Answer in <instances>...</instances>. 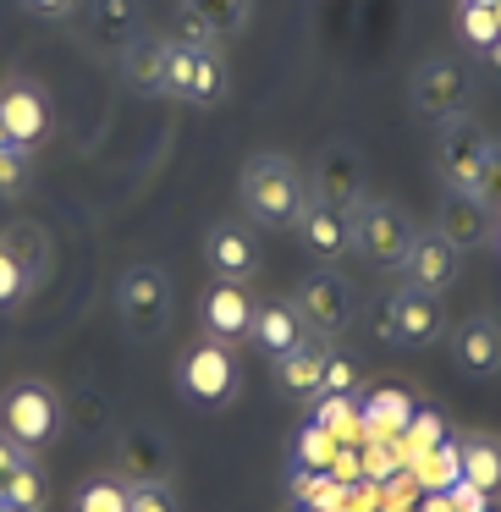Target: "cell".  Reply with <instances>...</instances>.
I'll return each instance as SVG.
<instances>
[{"instance_id":"8d00e7d4","label":"cell","mask_w":501,"mask_h":512,"mask_svg":"<svg viewBox=\"0 0 501 512\" xmlns=\"http://www.w3.org/2000/svg\"><path fill=\"white\" fill-rule=\"evenodd\" d=\"M457 6H496V0H457Z\"/></svg>"},{"instance_id":"8992f818","label":"cell","mask_w":501,"mask_h":512,"mask_svg":"<svg viewBox=\"0 0 501 512\" xmlns=\"http://www.w3.org/2000/svg\"><path fill=\"white\" fill-rule=\"evenodd\" d=\"M226 61L215 45H182L171 39L166 56V94H177L182 105H221L226 100Z\"/></svg>"},{"instance_id":"9a60e30c","label":"cell","mask_w":501,"mask_h":512,"mask_svg":"<svg viewBox=\"0 0 501 512\" xmlns=\"http://www.w3.org/2000/svg\"><path fill=\"white\" fill-rule=\"evenodd\" d=\"M254 0H182V45H221L248 23Z\"/></svg>"},{"instance_id":"277c9868","label":"cell","mask_w":501,"mask_h":512,"mask_svg":"<svg viewBox=\"0 0 501 512\" xmlns=\"http://www.w3.org/2000/svg\"><path fill=\"white\" fill-rule=\"evenodd\" d=\"M116 314H122L127 336L138 342H155L171 325V281L160 265H133L116 281Z\"/></svg>"},{"instance_id":"3957f363","label":"cell","mask_w":501,"mask_h":512,"mask_svg":"<svg viewBox=\"0 0 501 512\" xmlns=\"http://www.w3.org/2000/svg\"><path fill=\"white\" fill-rule=\"evenodd\" d=\"M0 435L17 441L23 452H39L61 435V397L45 380H12L0 397Z\"/></svg>"},{"instance_id":"5bb4252c","label":"cell","mask_w":501,"mask_h":512,"mask_svg":"<svg viewBox=\"0 0 501 512\" xmlns=\"http://www.w3.org/2000/svg\"><path fill=\"white\" fill-rule=\"evenodd\" d=\"M0 127H6V138H12L17 149H28V155L50 138V111H45L34 83H6V89H0Z\"/></svg>"},{"instance_id":"83f0119b","label":"cell","mask_w":501,"mask_h":512,"mask_svg":"<svg viewBox=\"0 0 501 512\" xmlns=\"http://www.w3.org/2000/svg\"><path fill=\"white\" fill-rule=\"evenodd\" d=\"M94 12H100V34L105 45H133L138 39V12H133V0H94Z\"/></svg>"},{"instance_id":"f35d334b","label":"cell","mask_w":501,"mask_h":512,"mask_svg":"<svg viewBox=\"0 0 501 512\" xmlns=\"http://www.w3.org/2000/svg\"><path fill=\"white\" fill-rule=\"evenodd\" d=\"M6 144H12V138H6V127H0V149H6Z\"/></svg>"},{"instance_id":"ac0fdd59","label":"cell","mask_w":501,"mask_h":512,"mask_svg":"<svg viewBox=\"0 0 501 512\" xmlns=\"http://www.w3.org/2000/svg\"><path fill=\"white\" fill-rule=\"evenodd\" d=\"M452 358L463 375H501V320L468 314L452 331Z\"/></svg>"},{"instance_id":"7402d4cb","label":"cell","mask_w":501,"mask_h":512,"mask_svg":"<svg viewBox=\"0 0 501 512\" xmlns=\"http://www.w3.org/2000/svg\"><path fill=\"white\" fill-rule=\"evenodd\" d=\"M166 56H171V39H155V34H138L133 45L122 50V67H127V83L138 94H166Z\"/></svg>"},{"instance_id":"2e32d148","label":"cell","mask_w":501,"mask_h":512,"mask_svg":"<svg viewBox=\"0 0 501 512\" xmlns=\"http://www.w3.org/2000/svg\"><path fill=\"white\" fill-rule=\"evenodd\" d=\"M386 303H391V336H397V347H430V342H441L446 314H441V303H435L430 292L402 287L397 298H386Z\"/></svg>"},{"instance_id":"4316f807","label":"cell","mask_w":501,"mask_h":512,"mask_svg":"<svg viewBox=\"0 0 501 512\" xmlns=\"http://www.w3.org/2000/svg\"><path fill=\"white\" fill-rule=\"evenodd\" d=\"M6 507H17V512H45V474H39L34 452L23 457V468H17L12 485H6Z\"/></svg>"},{"instance_id":"cb8c5ba5","label":"cell","mask_w":501,"mask_h":512,"mask_svg":"<svg viewBox=\"0 0 501 512\" xmlns=\"http://www.w3.org/2000/svg\"><path fill=\"white\" fill-rule=\"evenodd\" d=\"M127 501H133V485L122 474H89L72 496V512H127Z\"/></svg>"},{"instance_id":"7c38bea8","label":"cell","mask_w":501,"mask_h":512,"mask_svg":"<svg viewBox=\"0 0 501 512\" xmlns=\"http://www.w3.org/2000/svg\"><path fill=\"white\" fill-rule=\"evenodd\" d=\"M314 204H331V210H347L353 215L364 204V166L347 144H331L320 160H314Z\"/></svg>"},{"instance_id":"30bf717a","label":"cell","mask_w":501,"mask_h":512,"mask_svg":"<svg viewBox=\"0 0 501 512\" xmlns=\"http://www.w3.org/2000/svg\"><path fill=\"white\" fill-rule=\"evenodd\" d=\"M292 303H298L309 336H336L347 320H353V292H347V281L336 276V270H314V276H303V287H298Z\"/></svg>"},{"instance_id":"ffe728a7","label":"cell","mask_w":501,"mask_h":512,"mask_svg":"<svg viewBox=\"0 0 501 512\" xmlns=\"http://www.w3.org/2000/svg\"><path fill=\"white\" fill-rule=\"evenodd\" d=\"M490 226H496V215H490L479 199H468V193H446V215H441V226H435V232H441L446 243L463 254V248L490 243Z\"/></svg>"},{"instance_id":"f546056e","label":"cell","mask_w":501,"mask_h":512,"mask_svg":"<svg viewBox=\"0 0 501 512\" xmlns=\"http://www.w3.org/2000/svg\"><path fill=\"white\" fill-rule=\"evenodd\" d=\"M474 199L485 204L490 215H501V144H496V138H490V149H485V166H479Z\"/></svg>"},{"instance_id":"603a6c76","label":"cell","mask_w":501,"mask_h":512,"mask_svg":"<svg viewBox=\"0 0 501 512\" xmlns=\"http://www.w3.org/2000/svg\"><path fill=\"white\" fill-rule=\"evenodd\" d=\"M463 479L479 496H496L501 490V441L496 435H468L463 441Z\"/></svg>"},{"instance_id":"5b68a950","label":"cell","mask_w":501,"mask_h":512,"mask_svg":"<svg viewBox=\"0 0 501 512\" xmlns=\"http://www.w3.org/2000/svg\"><path fill=\"white\" fill-rule=\"evenodd\" d=\"M413 221L397 210L391 199H364L353 210V248L369 259L375 270H402V259H408L413 248Z\"/></svg>"},{"instance_id":"7a4b0ae2","label":"cell","mask_w":501,"mask_h":512,"mask_svg":"<svg viewBox=\"0 0 501 512\" xmlns=\"http://www.w3.org/2000/svg\"><path fill=\"white\" fill-rule=\"evenodd\" d=\"M177 391H182V402H193L204 413L232 408L237 391H243V369H237L232 347L215 342V336H199L177 364Z\"/></svg>"},{"instance_id":"1f68e13d","label":"cell","mask_w":501,"mask_h":512,"mask_svg":"<svg viewBox=\"0 0 501 512\" xmlns=\"http://www.w3.org/2000/svg\"><path fill=\"white\" fill-rule=\"evenodd\" d=\"M28 188V149L6 144L0 149V193H23Z\"/></svg>"},{"instance_id":"52a82bcc","label":"cell","mask_w":501,"mask_h":512,"mask_svg":"<svg viewBox=\"0 0 501 512\" xmlns=\"http://www.w3.org/2000/svg\"><path fill=\"white\" fill-rule=\"evenodd\" d=\"M408 94H413V111L430 116V122H463L474 83H468V72L457 67V61L435 56V61H424V67L413 72V89Z\"/></svg>"},{"instance_id":"ba28073f","label":"cell","mask_w":501,"mask_h":512,"mask_svg":"<svg viewBox=\"0 0 501 512\" xmlns=\"http://www.w3.org/2000/svg\"><path fill=\"white\" fill-rule=\"evenodd\" d=\"M485 149L490 138L468 122H441V138H435V171H441L446 193H468L474 199V182L479 166H485Z\"/></svg>"},{"instance_id":"ab89813d","label":"cell","mask_w":501,"mask_h":512,"mask_svg":"<svg viewBox=\"0 0 501 512\" xmlns=\"http://www.w3.org/2000/svg\"><path fill=\"white\" fill-rule=\"evenodd\" d=\"M0 512H17V507H6V501H0Z\"/></svg>"},{"instance_id":"74e56055","label":"cell","mask_w":501,"mask_h":512,"mask_svg":"<svg viewBox=\"0 0 501 512\" xmlns=\"http://www.w3.org/2000/svg\"><path fill=\"white\" fill-rule=\"evenodd\" d=\"M490 12H496V28H501V0H496V6H490Z\"/></svg>"},{"instance_id":"484cf974","label":"cell","mask_w":501,"mask_h":512,"mask_svg":"<svg viewBox=\"0 0 501 512\" xmlns=\"http://www.w3.org/2000/svg\"><path fill=\"white\" fill-rule=\"evenodd\" d=\"M336 452H342V441H336V430H325L320 419L303 424V430H298V446H292L298 468H314V474H325V468L336 463Z\"/></svg>"},{"instance_id":"e0dca14e","label":"cell","mask_w":501,"mask_h":512,"mask_svg":"<svg viewBox=\"0 0 501 512\" xmlns=\"http://www.w3.org/2000/svg\"><path fill=\"white\" fill-rule=\"evenodd\" d=\"M248 342L259 347V353L276 364V358H287L292 347H303L309 342V325H303V314H298V303L292 298H270V303H259V314H254V336Z\"/></svg>"},{"instance_id":"4fadbf2b","label":"cell","mask_w":501,"mask_h":512,"mask_svg":"<svg viewBox=\"0 0 501 512\" xmlns=\"http://www.w3.org/2000/svg\"><path fill=\"white\" fill-rule=\"evenodd\" d=\"M204 265L215 270V281H248L259 270V243L243 221H215L204 232Z\"/></svg>"},{"instance_id":"6da1fadb","label":"cell","mask_w":501,"mask_h":512,"mask_svg":"<svg viewBox=\"0 0 501 512\" xmlns=\"http://www.w3.org/2000/svg\"><path fill=\"white\" fill-rule=\"evenodd\" d=\"M309 204H314V193H309V177H303L298 160L254 155L243 166V210L254 215L259 226H270V232H298Z\"/></svg>"},{"instance_id":"4dcf8cb0","label":"cell","mask_w":501,"mask_h":512,"mask_svg":"<svg viewBox=\"0 0 501 512\" xmlns=\"http://www.w3.org/2000/svg\"><path fill=\"white\" fill-rule=\"evenodd\" d=\"M127 512H182V507H177V490H171L166 479H138Z\"/></svg>"},{"instance_id":"d6986e66","label":"cell","mask_w":501,"mask_h":512,"mask_svg":"<svg viewBox=\"0 0 501 512\" xmlns=\"http://www.w3.org/2000/svg\"><path fill=\"white\" fill-rule=\"evenodd\" d=\"M325 358H331V347H320V336H309V342L292 347L287 358H276V386H281V397H292V402H320Z\"/></svg>"},{"instance_id":"e575fe53","label":"cell","mask_w":501,"mask_h":512,"mask_svg":"<svg viewBox=\"0 0 501 512\" xmlns=\"http://www.w3.org/2000/svg\"><path fill=\"white\" fill-rule=\"evenodd\" d=\"M23 6L34 17H72V12H78V0H23Z\"/></svg>"},{"instance_id":"f1b7e54d","label":"cell","mask_w":501,"mask_h":512,"mask_svg":"<svg viewBox=\"0 0 501 512\" xmlns=\"http://www.w3.org/2000/svg\"><path fill=\"white\" fill-rule=\"evenodd\" d=\"M28 287H34V276H28V265L12 254V243H0V314H12L17 303L28 298Z\"/></svg>"},{"instance_id":"44dd1931","label":"cell","mask_w":501,"mask_h":512,"mask_svg":"<svg viewBox=\"0 0 501 512\" xmlns=\"http://www.w3.org/2000/svg\"><path fill=\"white\" fill-rule=\"evenodd\" d=\"M298 232H303V243H309L314 259H342L347 248H353V215L331 210V204H309Z\"/></svg>"},{"instance_id":"d6a6232c","label":"cell","mask_w":501,"mask_h":512,"mask_svg":"<svg viewBox=\"0 0 501 512\" xmlns=\"http://www.w3.org/2000/svg\"><path fill=\"white\" fill-rule=\"evenodd\" d=\"M353 364H347V358H325V380H320V397H347V386H353Z\"/></svg>"},{"instance_id":"836d02e7","label":"cell","mask_w":501,"mask_h":512,"mask_svg":"<svg viewBox=\"0 0 501 512\" xmlns=\"http://www.w3.org/2000/svg\"><path fill=\"white\" fill-rule=\"evenodd\" d=\"M23 446H17V441H6V435H0V501H6V485H12V474H17V468H23Z\"/></svg>"},{"instance_id":"8fae6325","label":"cell","mask_w":501,"mask_h":512,"mask_svg":"<svg viewBox=\"0 0 501 512\" xmlns=\"http://www.w3.org/2000/svg\"><path fill=\"white\" fill-rule=\"evenodd\" d=\"M463 276V254H457L452 243H446L441 232H419L408 248V259H402V281H408L413 292H430V298H441L452 281Z\"/></svg>"},{"instance_id":"9c48e42d","label":"cell","mask_w":501,"mask_h":512,"mask_svg":"<svg viewBox=\"0 0 501 512\" xmlns=\"http://www.w3.org/2000/svg\"><path fill=\"white\" fill-rule=\"evenodd\" d=\"M254 314H259V303L243 281H210V292L199 298L204 336H215V342H226V347L254 336Z\"/></svg>"},{"instance_id":"d590c367","label":"cell","mask_w":501,"mask_h":512,"mask_svg":"<svg viewBox=\"0 0 501 512\" xmlns=\"http://www.w3.org/2000/svg\"><path fill=\"white\" fill-rule=\"evenodd\" d=\"M490 237H496V254H501V215H496V226H490Z\"/></svg>"},{"instance_id":"d4e9b609","label":"cell","mask_w":501,"mask_h":512,"mask_svg":"<svg viewBox=\"0 0 501 512\" xmlns=\"http://www.w3.org/2000/svg\"><path fill=\"white\" fill-rule=\"evenodd\" d=\"M457 39H463L474 56H496L501 50V28L490 6H457Z\"/></svg>"}]
</instances>
